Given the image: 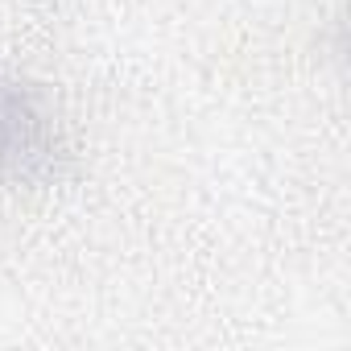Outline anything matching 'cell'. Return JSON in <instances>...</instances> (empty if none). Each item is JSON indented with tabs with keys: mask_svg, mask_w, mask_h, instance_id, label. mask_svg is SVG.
<instances>
[{
	"mask_svg": "<svg viewBox=\"0 0 351 351\" xmlns=\"http://www.w3.org/2000/svg\"><path fill=\"white\" fill-rule=\"evenodd\" d=\"M62 161V141L42 104L0 71V173L9 178H50Z\"/></svg>",
	"mask_w": 351,
	"mask_h": 351,
	"instance_id": "cell-1",
	"label": "cell"
}]
</instances>
